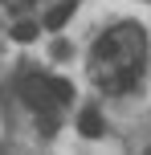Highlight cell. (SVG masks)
<instances>
[{
	"label": "cell",
	"mask_w": 151,
	"mask_h": 155,
	"mask_svg": "<svg viewBox=\"0 0 151 155\" xmlns=\"http://www.w3.org/2000/svg\"><path fill=\"white\" fill-rule=\"evenodd\" d=\"M21 94H25V102H29L33 110H41V106L53 102V94H49V78H21Z\"/></svg>",
	"instance_id": "6da1fadb"
},
{
	"label": "cell",
	"mask_w": 151,
	"mask_h": 155,
	"mask_svg": "<svg viewBox=\"0 0 151 155\" xmlns=\"http://www.w3.org/2000/svg\"><path fill=\"white\" fill-rule=\"evenodd\" d=\"M37 25H33V21H21V25H12V37L16 41H21V45H29V41H37Z\"/></svg>",
	"instance_id": "5b68a950"
},
{
	"label": "cell",
	"mask_w": 151,
	"mask_h": 155,
	"mask_svg": "<svg viewBox=\"0 0 151 155\" xmlns=\"http://www.w3.org/2000/svg\"><path fill=\"white\" fill-rule=\"evenodd\" d=\"M70 12H74V4H57V8H49V12H45V29H61V25L70 21Z\"/></svg>",
	"instance_id": "3957f363"
},
{
	"label": "cell",
	"mask_w": 151,
	"mask_h": 155,
	"mask_svg": "<svg viewBox=\"0 0 151 155\" xmlns=\"http://www.w3.org/2000/svg\"><path fill=\"white\" fill-rule=\"evenodd\" d=\"M53 57H70V45L65 41H53Z\"/></svg>",
	"instance_id": "8992f818"
},
{
	"label": "cell",
	"mask_w": 151,
	"mask_h": 155,
	"mask_svg": "<svg viewBox=\"0 0 151 155\" xmlns=\"http://www.w3.org/2000/svg\"><path fill=\"white\" fill-rule=\"evenodd\" d=\"M78 131L86 135V139H98V135H106L102 110H98V106H82V114H78Z\"/></svg>",
	"instance_id": "7a4b0ae2"
},
{
	"label": "cell",
	"mask_w": 151,
	"mask_h": 155,
	"mask_svg": "<svg viewBox=\"0 0 151 155\" xmlns=\"http://www.w3.org/2000/svg\"><path fill=\"white\" fill-rule=\"evenodd\" d=\"M49 94H53V102H70V98H74V82H65V78H49Z\"/></svg>",
	"instance_id": "277c9868"
}]
</instances>
